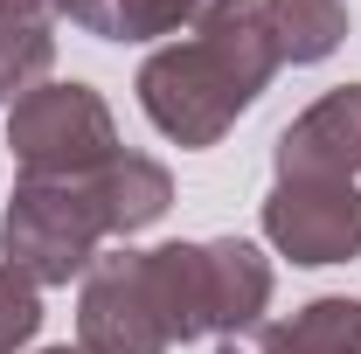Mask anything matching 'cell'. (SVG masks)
Listing matches in <instances>:
<instances>
[{"instance_id":"ba28073f","label":"cell","mask_w":361,"mask_h":354,"mask_svg":"<svg viewBox=\"0 0 361 354\" xmlns=\"http://www.w3.org/2000/svg\"><path fill=\"white\" fill-rule=\"evenodd\" d=\"M216 354H361V299L326 292L292 319H257V326L229 334Z\"/></svg>"},{"instance_id":"9c48e42d","label":"cell","mask_w":361,"mask_h":354,"mask_svg":"<svg viewBox=\"0 0 361 354\" xmlns=\"http://www.w3.org/2000/svg\"><path fill=\"white\" fill-rule=\"evenodd\" d=\"M90 188H97V202H104L111 236H133V229H146V222H160L174 209V174H167L160 160H146V153H126V146L90 174Z\"/></svg>"},{"instance_id":"3957f363","label":"cell","mask_w":361,"mask_h":354,"mask_svg":"<svg viewBox=\"0 0 361 354\" xmlns=\"http://www.w3.org/2000/svg\"><path fill=\"white\" fill-rule=\"evenodd\" d=\"M111 236L104 202L90 181H14V202L0 222L7 264L35 285H70L97 264V243Z\"/></svg>"},{"instance_id":"8fae6325","label":"cell","mask_w":361,"mask_h":354,"mask_svg":"<svg viewBox=\"0 0 361 354\" xmlns=\"http://www.w3.org/2000/svg\"><path fill=\"white\" fill-rule=\"evenodd\" d=\"M278 63H326L348 42V0H257Z\"/></svg>"},{"instance_id":"5bb4252c","label":"cell","mask_w":361,"mask_h":354,"mask_svg":"<svg viewBox=\"0 0 361 354\" xmlns=\"http://www.w3.org/2000/svg\"><path fill=\"white\" fill-rule=\"evenodd\" d=\"M56 21H77L90 35H111V0H42Z\"/></svg>"},{"instance_id":"277c9868","label":"cell","mask_w":361,"mask_h":354,"mask_svg":"<svg viewBox=\"0 0 361 354\" xmlns=\"http://www.w3.org/2000/svg\"><path fill=\"white\" fill-rule=\"evenodd\" d=\"M7 153L21 181H90L118 153L111 104L90 84H35L21 104H7Z\"/></svg>"},{"instance_id":"30bf717a","label":"cell","mask_w":361,"mask_h":354,"mask_svg":"<svg viewBox=\"0 0 361 354\" xmlns=\"http://www.w3.org/2000/svg\"><path fill=\"white\" fill-rule=\"evenodd\" d=\"M56 63V14L42 0H0V104H21L35 84H49Z\"/></svg>"},{"instance_id":"4fadbf2b","label":"cell","mask_w":361,"mask_h":354,"mask_svg":"<svg viewBox=\"0 0 361 354\" xmlns=\"http://www.w3.org/2000/svg\"><path fill=\"white\" fill-rule=\"evenodd\" d=\"M35 334H42V285L0 264V354H21Z\"/></svg>"},{"instance_id":"9a60e30c","label":"cell","mask_w":361,"mask_h":354,"mask_svg":"<svg viewBox=\"0 0 361 354\" xmlns=\"http://www.w3.org/2000/svg\"><path fill=\"white\" fill-rule=\"evenodd\" d=\"M42 354H90V348H42Z\"/></svg>"},{"instance_id":"8992f818","label":"cell","mask_w":361,"mask_h":354,"mask_svg":"<svg viewBox=\"0 0 361 354\" xmlns=\"http://www.w3.org/2000/svg\"><path fill=\"white\" fill-rule=\"evenodd\" d=\"M264 236L292 264L361 257V188L355 181H278L264 202Z\"/></svg>"},{"instance_id":"7a4b0ae2","label":"cell","mask_w":361,"mask_h":354,"mask_svg":"<svg viewBox=\"0 0 361 354\" xmlns=\"http://www.w3.org/2000/svg\"><path fill=\"white\" fill-rule=\"evenodd\" d=\"M146 257V285L160 299V319L180 341L202 334H243L257 326L271 306V257L243 236H216V243H153Z\"/></svg>"},{"instance_id":"52a82bcc","label":"cell","mask_w":361,"mask_h":354,"mask_svg":"<svg viewBox=\"0 0 361 354\" xmlns=\"http://www.w3.org/2000/svg\"><path fill=\"white\" fill-rule=\"evenodd\" d=\"M355 174H361V84H341L278 133V181H355Z\"/></svg>"},{"instance_id":"6da1fadb","label":"cell","mask_w":361,"mask_h":354,"mask_svg":"<svg viewBox=\"0 0 361 354\" xmlns=\"http://www.w3.org/2000/svg\"><path fill=\"white\" fill-rule=\"evenodd\" d=\"M271 77L278 56L257 21V0H202L195 35L139 63V111L174 146H216L264 97Z\"/></svg>"},{"instance_id":"7c38bea8","label":"cell","mask_w":361,"mask_h":354,"mask_svg":"<svg viewBox=\"0 0 361 354\" xmlns=\"http://www.w3.org/2000/svg\"><path fill=\"white\" fill-rule=\"evenodd\" d=\"M202 0H111V42H153V35H174L195 28Z\"/></svg>"},{"instance_id":"5b68a950","label":"cell","mask_w":361,"mask_h":354,"mask_svg":"<svg viewBox=\"0 0 361 354\" xmlns=\"http://www.w3.org/2000/svg\"><path fill=\"white\" fill-rule=\"evenodd\" d=\"M77 348L90 354H167L174 334L160 319V299L146 285V257L139 250H111L84 271L77 292Z\"/></svg>"}]
</instances>
